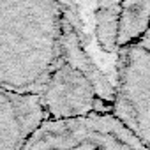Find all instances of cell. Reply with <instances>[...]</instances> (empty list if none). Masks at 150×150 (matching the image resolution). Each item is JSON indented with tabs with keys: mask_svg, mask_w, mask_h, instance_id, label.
<instances>
[{
	"mask_svg": "<svg viewBox=\"0 0 150 150\" xmlns=\"http://www.w3.org/2000/svg\"><path fill=\"white\" fill-rule=\"evenodd\" d=\"M60 2H0V92L35 96L58 57Z\"/></svg>",
	"mask_w": 150,
	"mask_h": 150,
	"instance_id": "obj_1",
	"label": "cell"
},
{
	"mask_svg": "<svg viewBox=\"0 0 150 150\" xmlns=\"http://www.w3.org/2000/svg\"><path fill=\"white\" fill-rule=\"evenodd\" d=\"M62 18L58 57L37 94L42 118L60 122L96 113L110 115L113 85L85 50L78 27L64 11Z\"/></svg>",
	"mask_w": 150,
	"mask_h": 150,
	"instance_id": "obj_2",
	"label": "cell"
},
{
	"mask_svg": "<svg viewBox=\"0 0 150 150\" xmlns=\"http://www.w3.org/2000/svg\"><path fill=\"white\" fill-rule=\"evenodd\" d=\"M113 101L110 115L141 145L150 141V42L141 41L120 48L115 62Z\"/></svg>",
	"mask_w": 150,
	"mask_h": 150,
	"instance_id": "obj_3",
	"label": "cell"
},
{
	"mask_svg": "<svg viewBox=\"0 0 150 150\" xmlns=\"http://www.w3.org/2000/svg\"><path fill=\"white\" fill-rule=\"evenodd\" d=\"M21 150H148L108 113L42 122Z\"/></svg>",
	"mask_w": 150,
	"mask_h": 150,
	"instance_id": "obj_4",
	"label": "cell"
},
{
	"mask_svg": "<svg viewBox=\"0 0 150 150\" xmlns=\"http://www.w3.org/2000/svg\"><path fill=\"white\" fill-rule=\"evenodd\" d=\"M42 122L35 96L0 92V150H21Z\"/></svg>",
	"mask_w": 150,
	"mask_h": 150,
	"instance_id": "obj_5",
	"label": "cell"
},
{
	"mask_svg": "<svg viewBox=\"0 0 150 150\" xmlns=\"http://www.w3.org/2000/svg\"><path fill=\"white\" fill-rule=\"evenodd\" d=\"M150 0L120 2L117 20V51L148 35Z\"/></svg>",
	"mask_w": 150,
	"mask_h": 150,
	"instance_id": "obj_6",
	"label": "cell"
},
{
	"mask_svg": "<svg viewBox=\"0 0 150 150\" xmlns=\"http://www.w3.org/2000/svg\"><path fill=\"white\" fill-rule=\"evenodd\" d=\"M120 2H103L96 4L94 11V35L97 46L104 53L117 55V20H118Z\"/></svg>",
	"mask_w": 150,
	"mask_h": 150,
	"instance_id": "obj_7",
	"label": "cell"
}]
</instances>
